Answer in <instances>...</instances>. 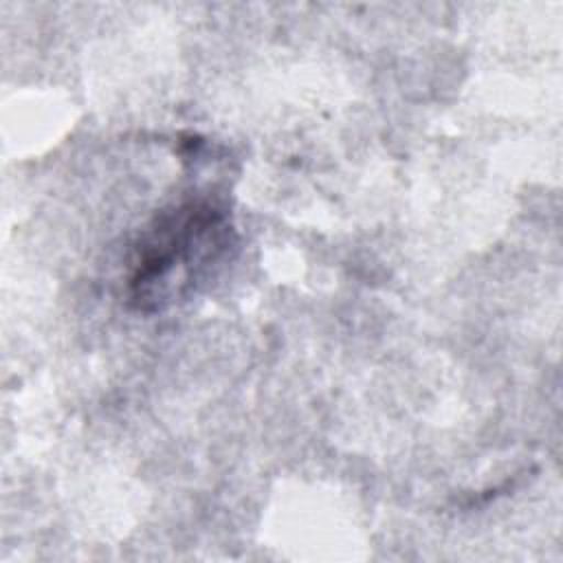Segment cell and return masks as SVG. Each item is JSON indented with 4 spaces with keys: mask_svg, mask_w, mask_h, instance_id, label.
<instances>
[{
    "mask_svg": "<svg viewBox=\"0 0 563 563\" xmlns=\"http://www.w3.org/2000/svg\"><path fill=\"white\" fill-rule=\"evenodd\" d=\"M233 246L229 213L209 198L161 211L134 246L128 301L143 312L165 308L196 288Z\"/></svg>",
    "mask_w": 563,
    "mask_h": 563,
    "instance_id": "cell-1",
    "label": "cell"
}]
</instances>
